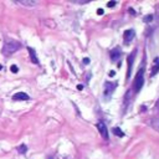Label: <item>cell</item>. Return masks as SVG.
Listing matches in <instances>:
<instances>
[{
  "instance_id": "obj_1",
  "label": "cell",
  "mask_w": 159,
  "mask_h": 159,
  "mask_svg": "<svg viewBox=\"0 0 159 159\" xmlns=\"http://www.w3.org/2000/svg\"><path fill=\"white\" fill-rule=\"evenodd\" d=\"M144 65L146 62L143 61L142 66L139 67V71L137 72V75L134 77V83H133V88H134V92H139L141 88L143 87V83H144V76H143V71H144Z\"/></svg>"
},
{
  "instance_id": "obj_2",
  "label": "cell",
  "mask_w": 159,
  "mask_h": 159,
  "mask_svg": "<svg viewBox=\"0 0 159 159\" xmlns=\"http://www.w3.org/2000/svg\"><path fill=\"white\" fill-rule=\"evenodd\" d=\"M20 42H18V41H14V40H10V41H8V42H5V45H4V47H3V54L5 55V56H9V55H11V54H14V52H16L18 50L20 49Z\"/></svg>"
},
{
  "instance_id": "obj_3",
  "label": "cell",
  "mask_w": 159,
  "mask_h": 159,
  "mask_svg": "<svg viewBox=\"0 0 159 159\" xmlns=\"http://www.w3.org/2000/svg\"><path fill=\"white\" fill-rule=\"evenodd\" d=\"M134 36H135V32L133 29H129V30H126L124 34H123V40H124V44L128 45L129 42H131L133 39H134Z\"/></svg>"
},
{
  "instance_id": "obj_4",
  "label": "cell",
  "mask_w": 159,
  "mask_h": 159,
  "mask_svg": "<svg viewBox=\"0 0 159 159\" xmlns=\"http://www.w3.org/2000/svg\"><path fill=\"white\" fill-rule=\"evenodd\" d=\"M97 129H98L99 134L102 135L104 139H108V129H107V127H106V124L103 123V122H98L97 123Z\"/></svg>"
},
{
  "instance_id": "obj_5",
  "label": "cell",
  "mask_w": 159,
  "mask_h": 159,
  "mask_svg": "<svg viewBox=\"0 0 159 159\" xmlns=\"http://www.w3.org/2000/svg\"><path fill=\"white\" fill-rule=\"evenodd\" d=\"M135 54H137V50L132 51V54L128 56L127 59V62H128V72H127V78L131 77V72H132V65H133V61H134V57H135Z\"/></svg>"
},
{
  "instance_id": "obj_6",
  "label": "cell",
  "mask_w": 159,
  "mask_h": 159,
  "mask_svg": "<svg viewBox=\"0 0 159 159\" xmlns=\"http://www.w3.org/2000/svg\"><path fill=\"white\" fill-rule=\"evenodd\" d=\"M116 86H117V85H116L114 82H106L104 83V96L106 97H108V96L112 95V92L114 91Z\"/></svg>"
},
{
  "instance_id": "obj_7",
  "label": "cell",
  "mask_w": 159,
  "mask_h": 159,
  "mask_svg": "<svg viewBox=\"0 0 159 159\" xmlns=\"http://www.w3.org/2000/svg\"><path fill=\"white\" fill-rule=\"evenodd\" d=\"M12 99L14 101H29L30 97H29V95H26V93H24V92H19V93H15V95L12 96Z\"/></svg>"
},
{
  "instance_id": "obj_8",
  "label": "cell",
  "mask_w": 159,
  "mask_h": 159,
  "mask_svg": "<svg viewBox=\"0 0 159 159\" xmlns=\"http://www.w3.org/2000/svg\"><path fill=\"white\" fill-rule=\"evenodd\" d=\"M110 55H111L112 61H117L119 59V56H121V49L119 47H114L112 51L110 52Z\"/></svg>"
},
{
  "instance_id": "obj_9",
  "label": "cell",
  "mask_w": 159,
  "mask_h": 159,
  "mask_svg": "<svg viewBox=\"0 0 159 159\" xmlns=\"http://www.w3.org/2000/svg\"><path fill=\"white\" fill-rule=\"evenodd\" d=\"M27 51H29V54H30V60H31V62L37 65V63H39V60H37V56H36L35 50H34L32 47L29 46V47H27Z\"/></svg>"
},
{
  "instance_id": "obj_10",
  "label": "cell",
  "mask_w": 159,
  "mask_h": 159,
  "mask_svg": "<svg viewBox=\"0 0 159 159\" xmlns=\"http://www.w3.org/2000/svg\"><path fill=\"white\" fill-rule=\"evenodd\" d=\"M158 71H159V57H157V59L154 60V62H153V68H152V72H150V77H153L154 75H157Z\"/></svg>"
},
{
  "instance_id": "obj_11",
  "label": "cell",
  "mask_w": 159,
  "mask_h": 159,
  "mask_svg": "<svg viewBox=\"0 0 159 159\" xmlns=\"http://www.w3.org/2000/svg\"><path fill=\"white\" fill-rule=\"evenodd\" d=\"M18 4L26 5V6H34V5L37 4V1H32V0H20V1H18Z\"/></svg>"
},
{
  "instance_id": "obj_12",
  "label": "cell",
  "mask_w": 159,
  "mask_h": 159,
  "mask_svg": "<svg viewBox=\"0 0 159 159\" xmlns=\"http://www.w3.org/2000/svg\"><path fill=\"white\" fill-rule=\"evenodd\" d=\"M150 124H152V127H153L155 131L159 132V118H153L152 122H150Z\"/></svg>"
},
{
  "instance_id": "obj_13",
  "label": "cell",
  "mask_w": 159,
  "mask_h": 159,
  "mask_svg": "<svg viewBox=\"0 0 159 159\" xmlns=\"http://www.w3.org/2000/svg\"><path fill=\"white\" fill-rule=\"evenodd\" d=\"M113 133H114V135H118V137H124V133L121 131V128H118V127H114L113 128Z\"/></svg>"
},
{
  "instance_id": "obj_14",
  "label": "cell",
  "mask_w": 159,
  "mask_h": 159,
  "mask_svg": "<svg viewBox=\"0 0 159 159\" xmlns=\"http://www.w3.org/2000/svg\"><path fill=\"white\" fill-rule=\"evenodd\" d=\"M26 150H27V147L25 146V144H21V146L18 147V152H19L20 154H25Z\"/></svg>"
},
{
  "instance_id": "obj_15",
  "label": "cell",
  "mask_w": 159,
  "mask_h": 159,
  "mask_svg": "<svg viewBox=\"0 0 159 159\" xmlns=\"http://www.w3.org/2000/svg\"><path fill=\"white\" fill-rule=\"evenodd\" d=\"M153 15H147V16H144L143 18V21H144V23H150V21L152 20H153Z\"/></svg>"
},
{
  "instance_id": "obj_16",
  "label": "cell",
  "mask_w": 159,
  "mask_h": 159,
  "mask_svg": "<svg viewBox=\"0 0 159 159\" xmlns=\"http://www.w3.org/2000/svg\"><path fill=\"white\" fill-rule=\"evenodd\" d=\"M10 71L12 72V73H18V71H19V67L16 66V65H11V66H10Z\"/></svg>"
},
{
  "instance_id": "obj_17",
  "label": "cell",
  "mask_w": 159,
  "mask_h": 159,
  "mask_svg": "<svg viewBox=\"0 0 159 159\" xmlns=\"http://www.w3.org/2000/svg\"><path fill=\"white\" fill-rule=\"evenodd\" d=\"M116 4H117L116 1H108V3H107V6H108V8H114Z\"/></svg>"
},
{
  "instance_id": "obj_18",
  "label": "cell",
  "mask_w": 159,
  "mask_h": 159,
  "mask_svg": "<svg viewBox=\"0 0 159 159\" xmlns=\"http://www.w3.org/2000/svg\"><path fill=\"white\" fill-rule=\"evenodd\" d=\"M45 24H46V25H49V26L51 25L52 27H55V23H54V21H49V20H46V21H45Z\"/></svg>"
},
{
  "instance_id": "obj_19",
  "label": "cell",
  "mask_w": 159,
  "mask_h": 159,
  "mask_svg": "<svg viewBox=\"0 0 159 159\" xmlns=\"http://www.w3.org/2000/svg\"><path fill=\"white\" fill-rule=\"evenodd\" d=\"M83 63L85 65H88L90 63V59H88V57H85V59H83Z\"/></svg>"
},
{
  "instance_id": "obj_20",
  "label": "cell",
  "mask_w": 159,
  "mask_h": 159,
  "mask_svg": "<svg viewBox=\"0 0 159 159\" xmlns=\"http://www.w3.org/2000/svg\"><path fill=\"white\" fill-rule=\"evenodd\" d=\"M103 12H104V11H103V9H101V8L97 10V14H98V15H103Z\"/></svg>"
},
{
  "instance_id": "obj_21",
  "label": "cell",
  "mask_w": 159,
  "mask_h": 159,
  "mask_svg": "<svg viewBox=\"0 0 159 159\" xmlns=\"http://www.w3.org/2000/svg\"><path fill=\"white\" fill-rule=\"evenodd\" d=\"M155 111L159 112V99L157 101V103H155Z\"/></svg>"
},
{
  "instance_id": "obj_22",
  "label": "cell",
  "mask_w": 159,
  "mask_h": 159,
  "mask_svg": "<svg viewBox=\"0 0 159 159\" xmlns=\"http://www.w3.org/2000/svg\"><path fill=\"white\" fill-rule=\"evenodd\" d=\"M128 11H129V14H132V15H135V11H134L132 8H129V10H128Z\"/></svg>"
},
{
  "instance_id": "obj_23",
  "label": "cell",
  "mask_w": 159,
  "mask_h": 159,
  "mask_svg": "<svg viewBox=\"0 0 159 159\" xmlns=\"http://www.w3.org/2000/svg\"><path fill=\"white\" fill-rule=\"evenodd\" d=\"M77 90H78V91L83 90V86H82V85H77Z\"/></svg>"
},
{
  "instance_id": "obj_24",
  "label": "cell",
  "mask_w": 159,
  "mask_h": 159,
  "mask_svg": "<svg viewBox=\"0 0 159 159\" xmlns=\"http://www.w3.org/2000/svg\"><path fill=\"white\" fill-rule=\"evenodd\" d=\"M114 75H116V72H114V71H110V76H111V77H113Z\"/></svg>"
},
{
  "instance_id": "obj_25",
  "label": "cell",
  "mask_w": 159,
  "mask_h": 159,
  "mask_svg": "<svg viewBox=\"0 0 159 159\" xmlns=\"http://www.w3.org/2000/svg\"><path fill=\"white\" fill-rule=\"evenodd\" d=\"M73 3H76V4H86L87 1H73Z\"/></svg>"
},
{
  "instance_id": "obj_26",
  "label": "cell",
  "mask_w": 159,
  "mask_h": 159,
  "mask_svg": "<svg viewBox=\"0 0 159 159\" xmlns=\"http://www.w3.org/2000/svg\"><path fill=\"white\" fill-rule=\"evenodd\" d=\"M1 68H3V66H1V65H0V70H1Z\"/></svg>"
},
{
  "instance_id": "obj_27",
  "label": "cell",
  "mask_w": 159,
  "mask_h": 159,
  "mask_svg": "<svg viewBox=\"0 0 159 159\" xmlns=\"http://www.w3.org/2000/svg\"><path fill=\"white\" fill-rule=\"evenodd\" d=\"M50 159H54V158H50Z\"/></svg>"
}]
</instances>
